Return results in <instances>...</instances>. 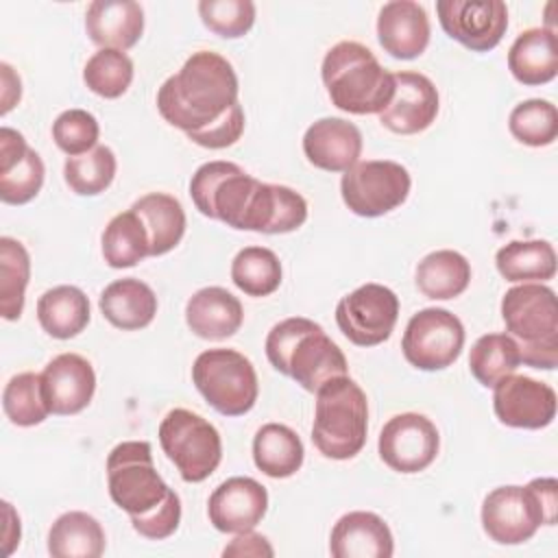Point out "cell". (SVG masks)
<instances>
[{"mask_svg":"<svg viewBox=\"0 0 558 558\" xmlns=\"http://www.w3.org/2000/svg\"><path fill=\"white\" fill-rule=\"evenodd\" d=\"M333 558H390L395 541L388 523L366 510L342 514L329 536Z\"/></svg>","mask_w":558,"mask_h":558,"instance_id":"cell-23","label":"cell"},{"mask_svg":"<svg viewBox=\"0 0 558 558\" xmlns=\"http://www.w3.org/2000/svg\"><path fill=\"white\" fill-rule=\"evenodd\" d=\"M192 381L205 401L225 416L246 414L259 395L257 373L235 349H207L192 366Z\"/></svg>","mask_w":558,"mask_h":558,"instance_id":"cell-7","label":"cell"},{"mask_svg":"<svg viewBox=\"0 0 558 558\" xmlns=\"http://www.w3.org/2000/svg\"><path fill=\"white\" fill-rule=\"evenodd\" d=\"M303 153L314 168L347 172L362 155L360 129L342 118H320L303 135Z\"/></svg>","mask_w":558,"mask_h":558,"instance_id":"cell-21","label":"cell"},{"mask_svg":"<svg viewBox=\"0 0 558 558\" xmlns=\"http://www.w3.org/2000/svg\"><path fill=\"white\" fill-rule=\"evenodd\" d=\"M501 318L517 340L521 362L532 368L558 366V301L543 283H521L501 299Z\"/></svg>","mask_w":558,"mask_h":558,"instance_id":"cell-4","label":"cell"},{"mask_svg":"<svg viewBox=\"0 0 558 558\" xmlns=\"http://www.w3.org/2000/svg\"><path fill=\"white\" fill-rule=\"evenodd\" d=\"M257 185L238 163L207 161L192 174L190 196L203 216L242 231Z\"/></svg>","mask_w":558,"mask_h":558,"instance_id":"cell-10","label":"cell"},{"mask_svg":"<svg viewBox=\"0 0 558 558\" xmlns=\"http://www.w3.org/2000/svg\"><path fill=\"white\" fill-rule=\"evenodd\" d=\"M471 281L469 259L451 248L425 255L416 266V288L434 301L460 296Z\"/></svg>","mask_w":558,"mask_h":558,"instance_id":"cell-34","label":"cell"},{"mask_svg":"<svg viewBox=\"0 0 558 558\" xmlns=\"http://www.w3.org/2000/svg\"><path fill=\"white\" fill-rule=\"evenodd\" d=\"M179 523H181V499L174 490H170L168 497L148 514L131 517L133 530L148 541H163L172 536Z\"/></svg>","mask_w":558,"mask_h":558,"instance_id":"cell-45","label":"cell"},{"mask_svg":"<svg viewBox=\"0 0 558 558\" xmlns=\"http://www.w3.org/2000/svg\"><path fill=\"white\" fill-rule=\"evenodd\" d=\"M85 85L102 98H120L133 81V61L126 52L100 48L83 68Z\"/></svg>","mask_w":558,"mask_h":558,"instance_id":"cell-42","label":"cell"},{"mask_svg":"<svg viewBox=\"0 0 558 558\" xmlns=\"http://www.w3.org/2000/svg\"><path fill=\"white\" fill-rule=\"evenodd\" d=\"M558 512V482L536 477L527 486L493 488L482 504V527L499 545H521L541 525H554Z\"/></svg>","mask_w":558,"mask_h":558,"instance_id":"cell-5","label":"cell"},{"mask_svg":"<svg viewBox=\"0 0 558 558\" xmlns=\"http://www.w3.org/2000/svg\"><path fill=\"white\" fill-rule=\"evenodd\" d=\"M231 279L248 296H268L281 286V262L266 246H244L231 262Z\"/></svg>","mask_w":558,"mask_h":558,"instance_id":"cell-38","label":"cell"},{"mask_svg":"<svg viewBox=\"0 0 558 558\" xmlns=\"http://www.w3.org/2000/svg\"><path fill=\"white\" fill-rule=\"evenodd\" d=\"M244 320L238 296L220 286L196 290L185 305V323L198 338L225 340L233 336Z\"/></svg>","mask_w":558,"mask_h":558,"instance_id":"cell-26","label":"cell"},{"mask_svg":"<svg viewBox=\"0 0 558 558\" xmlns=\"http://www.w3.org/2000/svg\"><path fill=\"white\" fill-rule=\"evenodd\" d=\"M0 72H2V107H0V113L7 116L20 102L22 83H20V76L13 72V68L9 63H0Z\"/></svg>","mask_w":558,"mask_h":558,"instance_id":"cell-48","label":"cell"},{"mask_svg":"<svg viewBox=\"0 0 558 558\" xmlns=\"http://www.w3.org/2000/svg\"><path fill=\"white\" fill-rule=\"evenodd\" d=\"M116 155L109 146H96L85 155L68 157L63 163V179L78 196L102 194L116 177Z\"/></svg>","mask_w":558,"mask_h":558,"instance_id":"cell-39","label":"cell"},{"mask_svg":"<svg viewBox=\"0 0 558 558\" xmlns=\"http://www.w3.org/2000/svg\"><path fill=\"white\" fill-rule=\"evenodd\" d=\"M412 187L405 166L390 159H368L351 166L340 179L344 205L362 218L384 216L405 203Z\"/></svg>","mask_w":558,"mask_h":558,"instance_id":"cell-11","label":"cell"},{"mask_svg":"<svg viewBox=\"0 0 558 558\" xmlns=\"http://www.w3.org/2000/svg\"><path fill=\"white\" fill-rule=\"evenodd\" d=\"M305 458V449L294 429L281 423H266L253 438L255 466L275 480L294 475Z\"/></svg>","mask_w":558,"mask_h":558,"instance_id":"cell-30","label":"cell"},{"mask_svg":"<svg viewBox=\"0 0 558 558\" xmlns=\"http://www.w3.org/2000/svg\"><path fill=\"white\" fill-rule=\"evenodd\" d=\"M438 116V89L421 72H395V94L379 122L399 135L425 131Z\"/></svg>","mask_w":558,"mask_h":558,"instance_id":"cell-17","label":"cell"},{"mask_svg":"<svg viewBox=\"0 0 558 558\" xmlns=\"http://www.w3.org/2000/svg\"><path fill=\"white\" fill-rule=\"evenodd\" d=\"M105 530L87 512L70 510L54 519L48 532L52 558H98L105 551Z\"/></svg>","mask_w":558,"mask_h":558,"instance_id":"cell-32","label":"cell"},{"mask_svg":"<svg viewBox=\"0 0 558 558\" xmlns=\"http://www.w3.org/2000/svg\"><path fill=\"white\" fill-rule=\"evenodd\" d=\"M320 76L331 102L347 113H381L395 94V74L357 41H338L323 59Z\"/></svg>","mask_w":558,"mask_h":558,"instance_id":"cell-3","label":"cell"},{"mask_svg":"<svg viewBox=\"0 0 558 558\" xmlns=\"http://www.w3.org/2000/svg\"><path fill=\"white\" fill-rule=\"evenodd\" d=\"M150 255V238L142 218L129 209L116 214L102 231V257L111 268H131Z\"/></svg>","mask_w":558,"mask_h":558,"instance_id":"cell-35","label":"cell"},{"mask_svg":"<svg viewBox=\"0 0 558 558\" xmlns=\"http://www.w3.org/2000/svg\"><path fill=\"white\" fill-rule=\"evenodd\" d=\"M493 410L508 427L541 429L556 416V392L545 381L512 373L493 386Z\"/></svg>","mask_w":558,"mask_h":558,"instance_id":"cell-16","label":"cell"},{"mask_svg":"<svg viewBox=\"0 0 558 558\" xmlns=\"http://www.w3.org/2000/svg\"><path fill=\"white\" fill-rule=\"evenodd\" d=\"M508 129L512 137L525 146H549L558 137V109L543 98L523 100L510 111Z\"/></svg>","mask_w":558,"mask_h":558,"instance_id":"cell-40","label":"cell"},{"mask_svg":"<svg viewBox=\"0 0 558 558\" xmlns=\"http://www.w3.org/2000/svg\"><path fill=\"white\" fill-rule=\"evenodd\" d=\"M37 318L48 336L70 340L89 323V299L76 286L50 288L37 301Z\"/></svg>","mask_w":558,"mask_h":558,"instance_id":"cell-29","label":"cell"},{"mask_svg":"<svg viewBox=\"0 0 558 558\" xmlns=\"http://www.w3.org/2000/svg\"><path fill=\"white\" fill-rule=\"evenodd\" d=\"M379 458L397 473L425 471L438 456L440 436L436 425L416 412L392 416L379 432Z\"/></svg>","mask_w":558,"mask_h":558,"instance_id":"cell-15","label":"cell"},{"mask_svg":"<svg viewBox=\"0 0 558 558\" xmlns=\"http://www.w3.org/2000/svg\"><path fill=\"white\" fill-rule=\"evenodd\" d=\"M429 17L418 2L392 0L379 9L377 39L395 59H416L429 44Z\"/></svg>","mask_w":558,"mask_h":558,"instance_id":"cell-22","label":"cell"},{"mask_svg":"<svg viewBox=\"0 0 558 558\" xmlns=\"http://www.w3.org/2000/svg\"><path fill=\"white\" fill-rule=\"evenodd\" d=\"M268 510V493L253 477H229L209 497L211 525L225 534L253 530Z\"/></svg>","mask_w":558,"mask_h":558,"instance_id":"cell-19","label":"cell"},{"mask_svg":"<svg viewBox=\"0 0 558 558\" xmlns=\"http://www.w3.org/2000/svg\"><path fill=\"white\" fill-rule=\"evenodd\" d=\"M85 31L96 46L124 52L144 33V9L135 0H94L85 11Z\"/></svg>","mask_w":558,"mask_h":558,"instance_id":"cell-24","label":"cell"},{"mask_svg":"<svg viewBox=\"0 0 558 558\" xmlns=\"http://www.w3.org/2000/svg\"><path fill=\"white\" fill-rule=\"evenodd\" d=\"M238 76L233 65L218 52H194L177 74L157 92L161 118L185 135L198 131L238 102Z\"/></svg>","mask_w":558,"mask_h":558,"instance_id":"cell-1","label":"cell"},{"mask_svg":"<svg viewBox=\"0 0 558 558\" xmlns=\"http://www.w3.org/2000/svg\"><path fill=\"white\" fill-rule=\"evenodd\" d=\"M521 364L517 340L510 333H486L475 340L469 353L471 375L486 388H493Z\"/></svg>","mask_w":558,"mask_h":558,"instance_id":"cell-37","label":"cell"},{"mask_svg":"<svg viewBox=\"0 0 558 558\" xmlns=\"http://www.w3.org/2000/svg\"><path fill=\"white\" fill-rule=\"evenodd\" d=\"M242 133H244V109L240 102H235L229 111H225L211 124L187 133V140H192L203 148L218 150L235 144L242 137Z\"/></svg>","mask_w":558,"mask_h":558,"instance_id":"cell-46","label":"cell"},{"mask_svg":"<svg viewBox=\"0 0 558 558\" xmlns=\"http://www.w3.org/2000/svg\"><path fill=\"white\" fill-rule=\"evenodd\" d=\"M464 347L462 320L442 307L416 312L403 331V357L418 371H442L451 366Z\"/></svg>","mask_w":558,"mask_h":558,"instance_id":"cell-12","label":"cell"},{"mask_svg":"<svg viewBox=\"0 0 558 558\" xmlns=\"http://www.w3.org/2000/svg\"><path fill=\"white\" fill-rule=\"evenodd\" d=\"M102 316L118 329L135 331L153 323L157 314V296L153 288L135 277L111 281L98 301Z\"/></svg>","mask_w":558,"mask_h":558,"instance_id":"cell-28","label":"cell"},{"mask_svg":"<svg viewBox=\"0 0 558 558\" xmlns=\"http://www.w3.org/2000/svg\"><path fill=\"white\" fill-rule=\"evenodd\" d=\"M107 486L113 504L129 517L148 514L172 490L155 471L153 449L146 440H126L111 449Z\"/></svg>","mask_w":558,"mask_h":558,"instance_id":"cell-8","label":"cell"},{"mask_svg":"<svg viewBox=\"0 0 558 558\" xmlns=\"http://www.w3.org/2000/svg\"><path fill=\"white\" fill-rule=\"evenodd\" d=\"M157 436L168 460L190 484L207 480L222 460V440L218 429L192 410H170L163 416Z\"/></svg>","mask_w":558,"mask_h":558,"instance_id":"cell-9","label":"cell"},{"mask_svg":"<svg viewBox=\"0 0 558 558\" xmlns=\"http://www.w3.org/2000/svg\"><path fill=\"white\" fill-rule=\"evenodd\" d=\"M41 390L50 414H78L94 397L96 373L83 355L61 353L46 364L41 373Z\"/></svg>","mask_w":558,"mask_h":558,"instance_id":"cell-18","label":"cell"},{"mask_svg":"<svg viewBox=\"0 0 558 558\" xmlns=\"http://www.w3.org/2000/svg\"><path fill=\"white\" fill-rule=\"evenodd\" d=\"M266 357L275 371L292 377L307 392H316L333 377L349 375L342 349L318 323L303 316L286 318L268 331Z\"/></svg>","mask_w":558,"mask_h":558,"instance_id":"cell-2","label":"cell"},{"mask_svg":"<svg viewBox=\"0 0 558 558\" xmlns=\"http://www.w3.org/2000/svg\"><path fill=\"white\" fill-rule=\"evenodd\" d=\"M2 410L7 418L17 427H33L44 423L50 410L44 399L41 375L20 373L11 377L2 390Z\"/></svg>","mask_w":558,"mask_h":558,"instance_id":"cell-41","label":"cell"},{"mask_svg":"<svg viewBox=\"0 0 558 558\" xmlns=\"http://www.w3.org/2000/svg\"><path fill=\"white\" fill-rule=\"evenodd\" d=\"M368 401L364 390L349 377H333L316 390L312 425L314 447L331 460L357 456L366 442Z\"/></svg>","mask_w":558,"mask_h":558,"instance_id":"cell-6","label":"cell"},{"mask_svg":"<svg viewBox=\"0 0 558 558\" xmlns=\"http://www.w3.org/2000/svg\"><path fill=\"white\" fill-rule=\"evenodd\" d=\"M44 161L15 129H0V198L7 205L33 201L44 185Z\"/></svg>","mask_w":558,"mask_h":558,"instance_id":"cell-20","label":"cell"},{"mask_svg":"<svg viewBox=\"0 0 558 558\" xmlns=\"http://www.w3.org/2000/svg\"><path fill=\"white\" fill-rule=\"evenodd\" d=\"M442 31L473 52L493 50L508 28V7L501 0H438Z\"/></svg>","mask_w":558,"mask_h":558,"instance_id":"cell-14","label":"cell"},{"mask_svg":"<svg viewBox=\"0 0 558 558\" xmlns=\"http://www.w3.org/2000/svg\"><path fill=\"white\" fill-rule=\"evenodd\" d=\"M495 266L506 281L543 283L556 275V251L547 240H512L497 251Z\"/></svg>","mask_w":558,"mask_h":558,"instance_id":"cell-31","label":"cell"},{"mask_svg":"<svg viewBox=\"0 0 558 558\" xmlns=\"http://www.w3.org/2000/svg\"><path fill=\"white\" fill-rule=\"evenodd\" d=\"M98 135V120L85 109H68L52 122V140L68 157H78L96 148Z\"/></svg>","mask_w":558,"mask_h":558,"instance_id":"cell-44","label":"cell"},{"mask_svg":"<svg viewBox=\"0 0 558 558\" xmlns=\"http://www.w3.org/2000/svg\"><path fill=\"white\" fill-rule=\"evenodd\" d=\"M307 220V203L305 198L286 185L262 183L257 185L251 207L244 218L242 231L257 233H290L303 227Z\"/></svg>","mask_w":558,"mask_h":558,"instance_id":"cell-25","label":"cell"},{"mask_svg":"<svg viewBox=\"0 0 558 558\" xmlns=\"http://www.w3.org/2000/svg\"><path fill=\"white\" fill-rule=\"evenodd\" d=\"M203 24L218 37L235 39L255 24V4L251 0H203L198 2Z\"/></svg>","mask_w":558,"mask_h":558,"instance_id":"cell-43","label":"cell"},{"mask_svg":"<svg viewBox=\"0 0 558 558\" xmlns=\"http://www.w3.org/2000/svg\"><path fill=\"white\" fill-rule=\"evenodd\" d=\"M144 222L150 238V255L170 253L185 233V211L181 203L166 192H150L131 207Z\"/></svg>","mask_w":558,"mask_h":558,"instance_id":"cell-33","label":"cell"},{"mask_svg":"<svg viewBox=\"0 0 558 558\" xmlns=\"http://www.w3.org/2000/svg\"><path fill=\"white\" fill-rule=\"evenodd\" d=\"M31 279V255L26 246L9 235L0 238V314L17 320L24 310V294Z\"/></svg>","mask_w":558,"mask_h":558,"instance_id":"cell-36","label":"cell"},{"mask_svg":"<svg viewBox=\"0 0 558 558\" xmlns=\"http://www.w3.org/2000/svg\"><path fill=\"white\" fill-rule=\"evenodd\" d=\"M508 70L523 85H543L558 74V37L554 28H527L508 50Z\"/></svg>","mask_w":558,"mask_h":558,"instance_id":"cell-27","label":"cell"},{"mask_svg":"<svg viewBox=\"0 0 558 558\" xmlns=\"http://www.w3.org/2000/svg\"><path fill=\"white\" fill-rule=\"evenodd\" d=\"M222 556H253V558H270L275 556V549L270 547L268 538L253 532V530H246V532H238L231 543L222 549Z\"/></svg>","mask_w":558,"mask_h":558,"instance_id":"cell-47","label":"cell"},{"mask_svg":"<svg viewBox=\"0 0 558 558\" xmlns=\"http://www.w3.org/2000/svg\"><path fill=\"white\" fill-rule=\"evenodd\" d=\"M399 318V296L381 283H364L336 305V323L342 336L357 347L386 342Z\"/></svg>","mask_w":558,"mask_h":558,"instance_id":"cell-13","label":"cell"}]
</instances>
